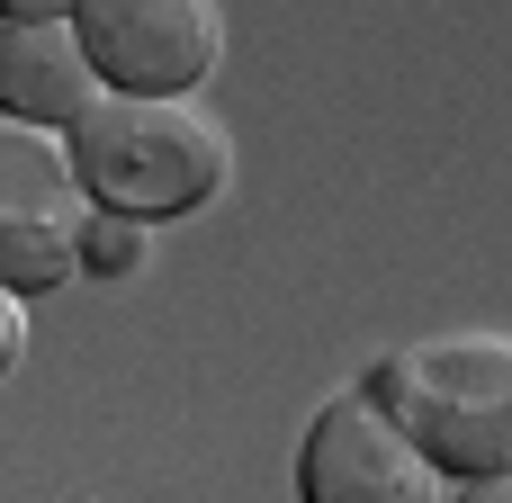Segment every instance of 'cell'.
Wrapping results in <instances>:
<instances>
[{"label":"cell","mask_w":512,"mask_h":503,"mask_svg":"<svg viewBox=\"0 0 512 503\" xmlns=\"http://www.w3.org/2000/svg\"><path fill=\"white\" fill-rule=\"evenodd\" d=\"M378 414L432 459V477H512V342L504 333H432L387 351L369 378Z\"/></svg>","instance_id":"6da1fadb"},{"label":"cell","mask_w":512,"mask_h":503,"mask_svg":"<svg viewBox=\"0 0 512 503\" xmlns=\"http://www.w3.org/2000/svg\"><path fill=\"white\" fill-rule=\"evenodd\" d=\"M63 144H72V171L90 189V216H126V225L189 216L234 171L225 126L189 99H99Z\"/></svg>","instance_id":"7a4b0ae2"},{"label":"cell","mask_w":512,"mask_h":503,"mask_svg":"<svg viewBox=\"0 0 512 503\" xmlns=\"http://www.w3.org/2000/svg\"><path fill=\"white\" fill-rule=\"evenodd\" d=\"M81 234H90V189L72 171V144L0 117V288L9 297L63 288L81 270Z\"/></svg>","instance_id":"3957f363"},{"label":"cell","mask_w":512,"mask_h":503,"mask_svg":"<svg viewBox=\"0 0 512 503\" xmlns=\"http://www.w3.org/2000/svg\"><path fill=\"white\" fill-rule=\"evenodd\" d=\"M72 36L108 99H189L225 63V9L207 0H81Z\"/></svg>","instance_id":"277c9868"},{"label":"cell","mask_w":512,"mask_h":503,"mask_svg":"<svg viewBox=\"0 0 512 503\" xmlns=\"http://www.w3.org/2000/svg\"><path fill=\"white\" fill-rule=\"evenodd\" d=\"M297 495L306 503H441V477L378 414L369 387H342L297 441Z\"/></svg>","instance_id":"5b68a950"},{"label":"cell","mask_w":512,"mask_h":503,"mask_svg":"<svg viewBox=\"0 0 512 503\" xmlns=\"http://www.w3.org/2000/svg\"><path fill=\"white\" fill-rule=\"evenodd\" d=\"M99 99L108 90H99L90 54H81L72 18H36V27L0 18V117L9 126H45L54 135V126H81Z\"/></svg>","instance_id":"8992f818"},{"label":"cell","mask_w":512,"mask_h":503,"mask_svg":"<svg viewBox=\"0 0 512 503\" xmlns=\"http://www.w3.org/2000/svg\"><path fill=\"white\" fill-rule=\"evenodd\" d=\"M81 270H99V279L144 270V225H126V216H90V234H81Z\"/></svg>","instance_id":"52a82bcc"},{"label":"cell","mask_w":512,"mask_h":503,"mask_svg":"<svg viewBox=\"0 0 512 503\" xmlns=\"http://www.w3.org/2000/svg\"><path fill=\"white\" fill-rule=\"evenodd\" d=\"M18 360H27V306H18V297L0 288V378H9Z\"/></svg>","instance_id":"ba28073f"},{"label":"cell","mask_w":512,"mask_h":503,"mask_svg":"<svg viewBox=\"0 0 512 503\" xmlns=\"http://www.w3.org/2000/svg\"><path fill=\"white\" fill-rule=\"evenodd\" d=\"M459 503H512V477H477V486H459Z\"/></svg>","instance_id":"9c48e42d"}]
</instances>
